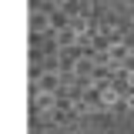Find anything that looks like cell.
Here are the masks:
<instances>
[{
    "mask_svg": "<svg viewBox=\"0 0 134 134\" xmlns=\"http://www.w3.org/2000/svg\"><path fill=\"white\" fill-rule=\"evenodd\" d=\"M107 10L114 17H121V20H131L134 24V0H100Z\"/></svg>",
    "mask_w": 134,
    "mask_h": 134,
    "instance_id": "2",
    "label": "cell"
},
{
    "mask_svg": "<svg viewBox=\"0 0 134 134\" xmlns=\"http://www.w3.org/2000/svg\"><path fill=\"white\" fill-rule=\"evenodd\" d=\"M34 134H134V121L117 111H91L60 124L34 127Z\"/></svg>",
    "mask_w": 134,
    "mask_h": 134,
    "instance_id": "1",
    "label": "cell"
}]
</instances>
